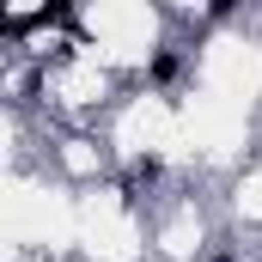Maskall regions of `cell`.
<instances>
[{
    "label": "cell",
    "instance_id": "2",
    "mask_svg": "<svg viewBox=\"0 0 262 262\" xmlns=\"http://www.w3.org/2000/svg\"><path fill=\"white\" fill-rule=\"evenodd\" d=\"M220 262H232V256H220Z\"/></svg>",
    "mask_w": 262,
    "mask_h": 262
},
{
    "label": "cell",
    "instance_id": "1",
    "mask_svg": "<svg viewBox=\"0 0 262 262\" xmlns=\"http://www.w3.org/2000/svg\"><path fill=\"white\" fill-rule=\"evenodd\" d=\"M171 73H177V55H152V79H159V85H165Z\"/></svg>",
    "mask_w": 262,
    "mask_h": 262
}]
</instances>
